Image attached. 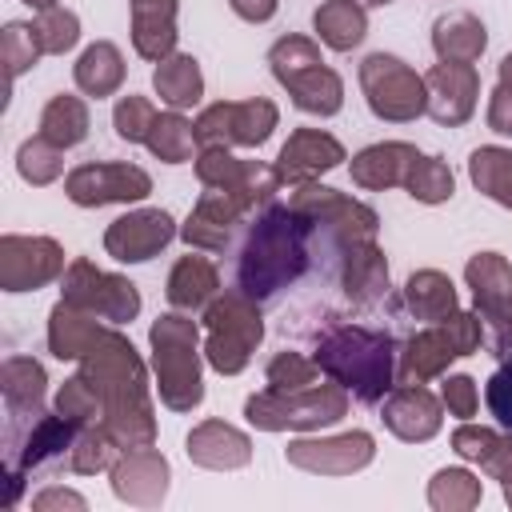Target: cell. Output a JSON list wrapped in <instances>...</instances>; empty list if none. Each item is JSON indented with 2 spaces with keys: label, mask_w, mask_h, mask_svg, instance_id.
Wrapping results in <instances>:
<instances>
[{
  "label": "cell",
  "mask_w": 512,
  "mask_h": 512,
  "mask_svg": "<svg viewBox=\"0 0 512 512\" xmlns=\"http://www.w3.org/2000/svg\"><path fill=\"white\" fill-rule=\"evenodd\" d=\"M312 236H316V224L304 212H296L292 204H272L268 200L256 212V220L248 228V240L240 248L236 288L244 296H252L256 304L280 296L288 284H296L308 272Z\"/></svg>",
  "instance_id": "obj_2"
},
{
  "label": "cell",
  "mask_w": 512,
  "mask_h": 512,
  "mask_svg": "<svg viewBox=\"0 0 512 512\" xmlns=\"http://www.w3.org/2000/svg\"><path fill=\"white\" fill-rule=\"evenodd\" d=\"M320 376H324V372H320V364H316V360H308V356H300V352H276V356L268 360V372H264L268 388H276V392L308 388V384H316Z\"/></svg>",
  "instance_id": "obj_45"
},
{
  "label": "cell",
  "mask_w": 512,
  "mask_h": 512,
  "mask_svg": "<svg viewBox=\"0 0 512 512\" xmlns=\"http://www.w3.org/2000/svg\"><path fill=\"white\" fill-rule=\"evenodd\" d=\"M360 8H376V4H392V0H356Z\"/></svg>",
  "instance_id": "obj_57"
},
{
  "label": "cell",
  "mask_w": 512,
  "mask_h": 512,
  "mask_svg": "<svg viewBox=\"0 0 512 512\" xmlns=\"http://www.w3.org/2000/svg\"><path fill=\"white\" fill-rule=\"evenodd\" d=\"M464 280L476 296V312L484 320V344L492 356H512V268L496 252H480L468 260Z\"/></svg>",
  "instance_id": "obj_12"
},
{
  "label": "cell",
  "mask_w": 512,
  "mask_h": 512,
  "mask_svg": "<svg viewBox=\"0 0 512 512\" xmlns=\"http://www.w3.org/2000/svg\"><path fill=\"white\" fill-rule=\"evenodd\" d=\"M132 48L152 64L176 52V0H132Z\"/></svg>",
  "instance_id": "obj_27"
},
{
  "label": "cell",
  "mask_w": 512,
  "mask_h": 512,
  "mask_svg": "<svg viewBox=\"0 0 512 512\" xmlns=\"http://www.w3.org/2000/svg\"><path fill=\"white\" fill-rule=\"evenodd\" d=\"M488 128L500 136H512V84H496L488 100Z\"/></svg>",
  "instance_id": "obj_51"
},
{
  "label": "cell",
  "mask_w": 512,
  "mask_h": 512,
  "mask_svg": "<svg viewBox=\"0 0 512 512\" xmlns=\"http://www.w3.org/2000/svg\"><path fill=\"white\" fill-rule=\"evenodd\" d=\"M32 508L36 512H48V508H76V512H84V496L80 492H68V488H48V492H40L32 500Z\"/></svg>",
  "instance_id": "obj_53"
},
{
  "label": "cell",
  "mask_w": 512,
  "mask_h": 512,
  "mask_svg": "<svg viewBox=\"0 0 512 512\" xmlns=\"http://www.w3.org/2000/svg\"><path fill=\"white\" fill-rule=\"evenodd\" d=\"M496 440H500V432H496V428L468 424V420H464V424L452 432V448H456L464 460H476V464H480V460H484V456L496 448Z\"/></svg>",
  "instance_id": "obj_49"
},
{
  "label": "cell",
  "mask_w": 512,
  "mask_h": 512,
  "mask_svg": "<svg viewBox=\"0 0 512 512\" xmlns=\"http://www.w3.org/2000/svg\"><path fill=\"white\" fill-rule=\"evenodd\" d=\"M480 468H484L492 480H500V484H508V480H512V432H508V436L500 432L496 448H492V452L480 460Z\"/></svg>",
  "instance_id": "obj_52"
},
{
  "label": "cell",
  "mask_w": 512,
  "mask_h": 512,
  "mask_svg": "<svg viewBox=\"0 0 512 512\" xmlns=\"http://www.w3.org/2000/svg\"><path fill=\"white\" fill-rule=\"evenodd\" d=\"M468 176L488 200L512 208V148H496V144L476 148L468 160Z\"/></svg>",
  "instance_id": "obj_37"
},
{
  "label": "cell",
  "mask_w": 512,
  "mask_h": 512,
  "mask_svg": "<svg viewBox=\"0 0 512 512\" xmlns=\"http://www.w3.org/2000/svg\"><path fill=\"white\" fill-rule=\"evenodd\" d=\"M196 176H200L204 188L236 192V196L248 200L252 208H256V204H268L272 192L280 188V176H276L272 164L236 160L228 148H200V156H196Z\"/></svg>",
  "instance_id": "obj_15"
},
{
  "label": "cell",
  "mask_w": 512,
  "mask_h": 512,
  "mask_svg": "<svg viewBox=\"0 0 512 512\" xmlns=\"http://www.w3.org/2000/svg\"><path fill=\"white\" fill-rule=\"evenodd\" d=\"M204 328H208V340H204V360L224 372V376H236L248 368L260 336H264V320H260V308L252 296H244L240 288H228L220 292L208 308H204Z\"/></svg>",
  "instance_id": "obj_6"
},
{
  "label": "cell",
  "mask_w": 512,
  "mask_h": 512,
  "mask_svg": "<svg viewBox=\"0 0 512 512\" xmlns=\"http://www.w3.org/2000/svg\"><path fill=\"white\" fill-rule=\"evenodd\" d=\"M312 28L328 48L352 52L368 32V16H364V8L356 0H324L316 8V16H312Z\"/></svg>",
  "instance_id": "obj_34"
},
{
  "label": "cell",
  "mask_w": 512,
  "mask_h": 512,
  "mask_svg": "<svg viewBox=\"0 0 512 512\" xmlns=\"http://www.w3.org/2000/svg\"><path fill=\"white\" fill-rule=\"evenodd\" d=\"M0 52H4V64H8V80H16L24 68H32V64L44 56V48H40V40H36V28H32V24H20V20L4 24Z\"/></svg>",
  "instance_id": "obj_46"
},
{
  "label": "cell",
  "mask_w": 512,
  "mask_h": 512,
  "mask_svg": "<svg viewBox=\"0 0 512 512\" xmlns=\"http://www.w3.org/2000/svg\"><path fill=\"white\" fill-rule=\"evenodd\" d=\"M424 84H428V116L436 124H464L472 120L476 112V96H480V76L472 64H452V60H440L424 72Z\"/></svg>",
  "instance_id": "obj_18"
},
{
  "label": "cell",
  "mask_w": 512,
  "mask_h": 512,
  "mask_svg": "<svg viewBox=\"0 0 512 512\" xmlns=\"http://www.w3.org/2000/svg\"><path fill=\"white\" fill-rule=\"evenodd\" d=\"M124 448L116 444V436L104 428V424H92V428H80V436L72 440L68 448V468L80 472V476H92V472H104L116 464Z\"/></svg>",
  "instance_id": "obj_39"
},
{
  "label": "cell",
  "mask_w": 512,
  "mask_h": 512,
  "mask_svg": "<svg viewBox=\"0 0 512 512\" xmlns=\"http://www.w3.org/2000/svg\"><path fill=\"white\" fill-rule=\"evenodd\" d=\"M500 84H512V52L500 60Z\"/></svg>",
  "instance_id": "obj_56"
},
{
  "label": "cell",
  "mask_w": 512,
  "mask_h": 512,
  "mask_svg": "<svg viewBox=\"0 0 512 512\" xmlns=\"http://www.w3.org/2000/svg\"><path fill=\"white\" fill-rule=\"evenodd\" d=\"M168 304L180 308V312H196V308H208L220 292V272L208 256H180L168 272Z\"/></svg>",
  "instance_id": "obj_28"
},
{
  "label": "cell",
  "mask_w": 512,
  "mask_h": 512,
  "mask_svg": "<svg viewBox=\"0 0 512 512\" xmlns=\"http://www.w3.org/2000/svg\"><path fill=\"white\" fill-rule=\"evenodd\" d=\"M16 168H20V176L28 180V184H52L60 172H64V148H56L52 140H44V136H32V140H24L20 144V152H16Z\"/></svg>",
  "instance_id": "obj_43"
},
{
  "label": "cell",
  "mask_w": 512,
  "mask_h": 512,
  "mask_svg": "<svg viewBox=\"0 0 512 512\" xmlns=\"http://www.w3.org/2000/svg\"><path fill=\"white\" fill-rule=\"evenodd\" d=\"M28 8H36V12H48V8H60L64 0H24Z\"/></svg>",
  "instance_id": "obj_55"
},
{
  "label": "cell",
  "mask_w": 512,
  "mask_h": 512,
  "mask_svg": "<svg viewBox=\"0 0 512 512\" xmlns=\"http://www.w3.org/2000/svg\"><path fill=\"white\" fill-rule=\"evenodd\" d=\"M152 84H156L160 100H164L168 108H176V112L200 104V96H204L200 64H196V56H188V52L164 56V60L156 64V72H152Z\"/></svg>",
  "instance_id": "obj_33"
},
{
  "label": "cell",
  "mask_w": 512,
  "mask_h": 512,
  "mask_svg": "<svg viewBox=\"0 0 512 512\" xmlns=\"http://www.w3.org/2000/svg\"><path fill=\"white\" fill-rule=\"evenodd\" d=\"M44 368L32 360V356H8L4 368H0V392H4V404H8V416L12 424L24 420V416H44L40 412V400H44Z\"/></svg>",
  "instance_id": "obj_29"
},
{
  "label": "cell",
  "mask_w": 512,
  "mask_h": 512,
  "mask_svg": "<svg viewBox=\"0 0 512 512\" xmlns=\"http://www.w3.org/2000/svg\"><path fill=\"white\" fill-rule=\"evenodd\" d=\"M456 356H460V352H456L448 328L436 320L432 328L416 332V336L404 344L400 364H396V384H424V380L440 376Z\"/></svg>",
  "instance_id": "obj_25"
},
{
  "label": "cell",
  "mask_w": 512,
  "mask_h": 512,
  "mask_svg": "<svg viewBox=\"0 0 512 512\" xmlns=\"http://www.w3.org/2000/svg\"><path fill=\"white\" fill-rule=\"evenodd\" d=\"M148 152L160 156L164 164H184L192 160V148H196V128L192 120H184L176 108L172 112H156V124L148 132Z\"/></svg>",
  "instance_id": "obj_38"
},
{
  "label": "cell",
  "mask_w": 512,
  "mask_h": 512,
  "mask_svg": "<svg viewBox=\"0 0 512 512\" xmlns=\"http://www.w3.org/2000/svg\"><path fill=\"white\" fill-rule=\"evenodd\" d=\"M56 412L68 416V420L80 424V428L104 424V400H100V392H96L80 372L60 384V392H56Z\"/></svg>",
  "instance_id": "obj_42"
},
{
  "label": "cell",
  "mask_w": 512,
  "mask_h": 512,
  "mask_svg": "<svg viewBox=\"0 0 512 512\" xmlns=\"http://www.w3.org/2000/svg\"><path fill=\"white\" fill-rule=\"evenodd\" d=\"M404 188H408V196L420 200V204H444V200H452L456 180H452V172H448V164H444L440 156H416V164H412Z\"/></svg>",
  "instance_id": "obj_41"
},
{
  "label": "cell",
  "mask_w": 512,
  "mask_h": 512,
  "mask_svg": "<svg viewBox=\"0 0 512 512\" xmlns=\"http://www.w3.org/2000/svg\"><path fill=\"white\" fill-rule=\"evenodd\" d=\"M228 4H232V12H236L240 20H248V24H264V20L276 16V0H228Z\"/></svg>",
  "instance_id": "obj_54"
},
{
  "label": "cell",
  "mask_w": 512,
  "mask_h": 512,
  "mask_svg": "<svg viewBox=\"0 0 512 512\" xmlns=\"http://www.w3.org/2000/svg\"><path fill=\"white\" fill-rule=\"evenodd\" d=\"M484 44H488V32L472 12H448L432 24V48L440 60L472 64V60H480Z\"/></svg>",
  "instance_id": "obj_30"
},
{
  "label": "cell",
  "mask_w": 512,
  "mask_h": 512,
  "mask_svg": "<svg viewBox=\"0 0 512 512\" xmlns=\"http://www.w3.org/2000/svg\"><path fill=\"white\" fill-rule=\"evenodd\" d=\"M416 156H420V152H416L412 144H404V140L372 144V148H364V152L352 156V180H356L360 188H372V192L396 188V184L408 180Z\"/></svg>",
  "instance_id": "obj_26"
},
{
  "label": "cell",
  "mask_w": 512,
  "mask_h": 512,
  "mask_svg": "<svg viewBox=\"0 0 512 512\" xmlns=\"http://www.w3.org/2000/svg\"><path fill=\"white\" fill-rule=\"evenodd\" d=\"M108 472H112V492L124 504L156 508L168 492V460L156 448H124Z\"/></svg>",
  "instance_id": "obj_20"
},
{
  "label": "cell",
  "mask_w": 512,
  "mask_h": 512,
  "mask_svg": "<svg viewBox=\"0 0 512 512\" xmlns=\"http://www.w3.org/2000/svg\"><path fill=\"white\" fill-rule=\"evenodd\" d=\"M112 124H116V136H120V140L144 144L148 132H152V124H156V108H152V100H144V96H124V100L116 104V112H112Z\"/></svg>",
  "instance_id": "obj_47"
},
{
  "label": "cell",
  "mask_w": 512,
  "mask_h": 512,
  "mask_svg": "<svg viewBox=\"0 0 512 512\" xmlns=\"http://www.w3.org/2000/svg\"><path fill=\"white\" fill-rule=\"evenodd\" d=\"M40 136L52 140L56 148L80 144L88 136V104L80 96H68V92L52 96L44 104V112H40Z\"/></svg>",
  "instance_id": "obj_36"
},
{
  "label": "cell",
  "mask_w": 512,
  "mask_h": 512,
  "mask_svg": "<svg viewBox=\"0 0 512 512\" xmlns=\"http://www.w3.org/2000/svg\"><path fill=\"white\" fill-rule=\"evenodd\" d=\"M72 76H76V88L84 96H96V100L112 96L124 84V56H120V48L112 40H96V44H88L80 52Z\"/></svg>",
  "instance_id": "obj_32"
},
{
  "label": "cell",
  "mask_w": 512,
  "mask_h": 512,
  "mask_svg": "<svg viewBox=\"0 0 512 512\" xmlns=\"http://www.w3.org/2000/svg\"><path fill=\"white\" fill-rule=\"evenodd\" d=\"M172 236H176V224L164 208H140L108 224L104 252L120 264H140V260H152Z\"/></svg>",
  "instance_id": "obj_17"
},
{
  "label": "cell",
  "mask_w": 512,
  "mask_h": 512,
  "mask_svg": "<svg viewBox=\"0 0 512 512\" xmlns=\"http://www.w3.org/2000/svg\"><path fill=\"white\" fill-rule=\"evenodd\" d=\"M508 304H512V296H508Z\"/></svg>",
  "instance_id": "obj_59"
},
{
  "label": "cell",
  "mask_w": 512,
  "mask_h": 512,
  "mask_svg": "<svg viewBox=\"0 0 512 512\" xmlns=\"http://www.w3.org/2000/svg\"><path fill=\"white\" fill-rule=\"evenodd\" d=\"M80 376L100 392L104 400V428L116 436L120 448H148L156 440L152 400H148V376L144 364L116 328L96 332L88 352L80 356Z\"/></svg>",
  "instance_id": "obj_1"
},
{
  "label": "cell",
  "mask_w": 512,
  "mask_h": 512,
  "mask_svg": "<svg viewBox=\"0 0 512 512\" xmlns=\"http://www.w3.org/2000/svg\"><path fill=\"white\" fill-rule=\"evenodd\" d=\"M348 412V388H340L336 380L328 384H308L296 392H276L264 388L256 396H248L244 416L248 424L264 428V432H284V428H324L336 424Z\"/></svg>",
  "instance_id": "obj_7"
},
{
  "label": "cell",
  "mask_w": 512,
  "mask_h": 512,
  "mask_svg": "<svg viewBox=\"0 0 512 512\" xmlns=\"http://www.w3.org/2000/svg\"><path fill=\"white\" fill-rule=\"evenodd\" d=\"M60 300L108 320V324H128L136 320L140 312V292L132 280L116 276V272H100L92 260L76 256L68 268H64V280H60Z\"/></svg>",
  "instance_id": "obj_11"
},
{
  "label": "cell",
  "mask_w": 512,
  "mask_h": 512,
  "mask_svg": "<svg viewBox=\"0 0 512 512\" xmlns=\"http://www.w3.org/2000/svg\"><path fill=\"white\" fill-rule=\"evenodd\" d=\"M188 460L212 472H232L252 460V440L224 420H204L188 432Z\"/></svg>",
  "instance_id": "obj_23"
},
{
  "label": "cell",
  "mask_w": 512,
  "mask_h": 512,
  "mask_svg": "<svg viewBox=\"0 0 512 512\" xmlns=\"http://www.w3.org/2000/svg\"><path fill=\"white\" fill-rule=\"evenodd\" d=\"M64 276V248L52 236H4L0 240V288L32 292Z\"/></svg>",
  "instance_id": "obj_14"
},
{
  "label": "cell",
  "mask_w": 512,
  "mask_h": 512,
  "mask_svg": "<svg viewBox=\"0 0 512 512\" xmlns=\"http://www.w3.org/2000/svg\"><path fill=\"white\" fill-rule=\"evenodd\" d=\"M404 304L412 308L416 320L436 324V320H444L448 312H456V288H452V280H448L444 272L420 268V272H412L408 284H404Z\"/></svg>",
  "instance_id": "obj_35"
},
{
  "label": "cell",
  "mask_w": 512,
  "mask_h": 512,
  "mask_svg": "<svg viewBox=\"0 0 512 512\" xmlns=\"http://www.w3.org/2000/svg\"><path fill=\"white\" fill-rule=\"evenodd\" d=\"M272 76L288 88L292 104L312 116H336L344 104V80L324 64L320 48L308 36H284L268 52Z\"/></svg>",
  "instance_id": "obj_5"
},
{
  "label": "cell",
  "mask_w": 512,
  "mask_h": 512,
  "mask_svg": "<svg viewBox=\"0 0 512 512\" xmlns=\"http://www.w3.org/2000/svg\"><path fill=\"white\" fill-rule=\"evenodd\" d=\"M288 204H292L296 212H304V216L316 224V232H324V236L336 244V252L348 248V244L376 240L380 216H376L368 204H360V200H352V196H344V192H336V188H324V184L308 180V184H296V188H292Z\"/></svg>",
  "instance_id": "obj_9"
},
{
  "label": "cell",
  "mask_w": 512,
  "mask_h": 512,
  "mask_svg": "<svg viewBox=\"0 0 512 512\" xmlns=\"http://www.w3.org/2000/svg\"><path fill=\"white\" fill-rule=\"evenodd\" d=\"M440 412H444V400H436L424 384H396L384 400L380 420L388 424L392 436L408 444H424L440 432Z\"/></svg>",
  "instance_id": "obj_22"
},
{
  "label": "cell",
  "mask_w": 512,
  "mask_h": 512,
  "mask_svg": "<svg viewBox=\"0 0 512 512\" xmlns=\"http://www.w3.org/2000/svg\"><path fill=\"white\" fill-rule=\"evenodd\" d=\"M428 504L436 512H468L480 504V480L468 468H440L428 484Z\"/></svg>",
  "instance_id": "obj_40"
},
{
  "label": "cell",
  "mask_w": 512,
  "mask_h": 512,
  "mask_svg": "<svg viewBox=\"0 0 512 512\" xmlns=\"http://www.w3.org/2000/svg\"><path fill=\"white\" fill-rule=\"evenodd\" d=\"M440 400H444V408H448L452 416H460V420L476 416V404H480L476 380H472V376H448V380L440 384Z\"/></svg>",
  "instance_id": "obj_50"
},
{
  "label": "cell",
  "mask_w": 512,
  "mask_h": 512,
  "mask_svg": "<svg viewBox=\"0 0 512 512\" xmlns=\"http://www.w3.org/2000/svg\"><path fill=\"white\" fill-rule=\"evenodd\" d=\"M312 360L328 380H336L364 404H376L396 388V344L388 332L340 324L320 336Z\"/></svg>",
  "instance_id": "obj_3"
},
{
  "label": "cell",
  "mask_w": 512,
  "mask_h": 512,
  "mask_svg": "<svg viewBox=\"0 0 512 512\" xmlns=\"http://www.w3.org/2000/svg\"><path fill=\"white\" fill-rule=\"evenodd\" d=\"M504 500H508V508H512V480L504 484Z\"/></svg>",
  "instance_id": "obj_58"
},
{
  "label": "cell",
  "mask_w": 512,
  "mask_h": 512,
  "mask_svg": "<svg viewBox=\"0 0 512 512\" xmlns=\"http://www.w3.org/2000/svg\"><path fill=\"white\" fill-rule=\"evenodd\" d=\"M252 212L248 200H240L236 192H224V188H204V196L196 200L192 216L184 220L180 236L200 248V252H224L228 240H232V228Z\"/></svg>",
  "instance_id": "obj_19"
},
{
  "label": "cell",
  "mask_w": 512,
  "mask_h": 512,
  "mask_svg": "<svg viewBox=\"0 0 512 512\" xmlns=\"http://www.w3.org/2000/svg\"><path fill=\"white\" fill-rule=\"evenodd\" d=\"M360 88H364L368 108L380 120L408 124V120H416V116L428 112V84L400 56H388V52L364 56V64H360Z\"/></svg>",
  "instance_id": "obj_8"
},
{
  "label": "cell",
  "mask_w": 512,
  "mask_h": 512,
  "mask_svg": "<svg viewBox=\"0 0 512 512\" xmlns=\"http://www.w3.org/2000/svg\"><path fill=\"white\" fill-rule=\"evenodd\" d=\"M280 112L272 100L252 96V100H220L208 104L192 128H196V144L200 148H260L272 128H276Z\"/></svg>",
  "instance_id": "obj_10"
},
{
  "label": "cell",
  "mask_w": 512,
  "mask_h": 512,
  "mask_svg": "<svg viewBox=\"0 0 512 512\" xmlns=\"http://www.w3.org/2000/svg\"><path fill=\"white\" fill-rule=\"evenodd\" d=\"M284 456L292 468H304L316 476H352L372 464L376 440L368 432H344V436H328V440H292L284 448Z\"/></svg>",
  "instance_id": "obj_16"
},
{
  "label": "cell",
  "mask_w": 512,
  "mask_h": 512,
  "mask_svg": "<svg viewBox=\"0 0 512 512\" xmlns=\"http://www.w3.org/2000/svg\"><path fill=\"white\" fill-rule=\"evenodd\" d=\"M152 368H156V388L160 400L172 412H192L204 400V380H200V328L196 320L168 312L152 324Z\"/></svg>",
  "instance_id": "obj_4"
},
{
  "label": "cell",
  "mask_w": 512,
  "mask_h": 512,
  "mask_svg": "<svg viewBox=\"0 0 512 512\" xmlns=\"http://www.w3.org/2000/svg\"><path fill=\"white\" fill-rule=\"evenodd\" d=\"M96 332H100V316H92L68 300H60L48 316V348L56 360H80L88 352V344L96 340Z\"/></svg>",
  "instance_id": "obj_31"
},
{
  "label": "cell",
  "mask_w": 512,
  "mask_h": 512,
  "mask_svg": "<svg viewBox=\"0 0 512 512\" xmlns=\"http://www.w3.org/2000/svg\"><path fill=\"white\" fill-rule=\"evenodd\" d=\"M344 160V144L336 140V136H328V132H320V128H296L292 136H288V144L280 148V156H276V176H280V184H308V180H316L320 172H328V168H336Z\"/></svg>",
  "instance_id": "obj_21"
},
{
  "label": "cell",
  "mask_w": 512,
  "mask_h": 512,
  "mask_svg": "<svg viewBox=\"0 0 512 512\" xmlns=\"http://www.w3.org/2000/svg\"><path fill=\"white\" fill-rule=\"evenodd\" d=\"M32 28H36V40H40L44 56H64L80 40V20L64 4L60 8H48V12H36Z\"/></svg>",
  "instance_id": "obj_44"
},
{
  "label": "cell",
  "mask_w": 512,
  "mask_h": 512,
  "mask_svg": "<svg viewBox=\"0 0 512 512\" xmlns=\"http://www.w3.org/2000/svg\"><path fill=\"white\" fill-rule=\"evenodd\" d=\"M484 400H488V412L496 416V424L512 432V356L492 372V380L484 388Z\"/></svg>",
  "instance_id": "obj_48"
},
{
  "label": "cell",
  "mask_w": 512,
  "mask_h": 512,
  "mask_svg": "<svg viewBox=\"0 0 512 512\" xmlns=\"http://www.w3.org/2000/svg\"><path fill=\"white\" fill-rule=\"evenodd\" d=\"M64 192L80 208L128 204V200H144L152 192V176L136 164H80L68 172Z\"/></svg>",
  "instance_id": "obj_13"
},
{
  "label": "cell",
  "mask_w": 512,
  "mask_h": 512,
  "mask_svg": "<svg viewBox=\"0 0 512 512\" xmlns=\"http://www.w3.org/2000/svg\"><path fill=\"white\" fill-rule=\"evenodd\" d=\"M340 284L344 296L356 304H376L388 292V260L376 248V240L340 248Z\"/></svg>",
  "instance_id": "obj_24"
}]
</instances>
